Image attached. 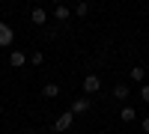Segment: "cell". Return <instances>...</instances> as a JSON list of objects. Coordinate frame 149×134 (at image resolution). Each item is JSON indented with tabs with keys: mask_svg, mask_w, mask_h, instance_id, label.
I'll return each mask as SVG.
<instances>
[{
	"mask_svg": "<svg viewBox=\"0 0 149 134\" xmlns=\"http://www.w3.org/2000/svg\"><path fill=\"white\" fill-rule=\"evenodd\" d=\"M72 122H74V113H72V110L60 113V116L54 119V131H57V134H63V131H69V128H72Z\"/></svg>",
	"mask_w": 149,
	"mask_h": 134,
	"instance_id": "cell-1",
	"label": "cell"
},
{
	"mask_svg": "<svg viewBox=\"0 0 149 134\" xmlns=\"http://www.w3.org/2000/svg\"><path fill=\"white\" fill-rule=\"evenodd\" d=\"M12 42H15V33H12V27L6 21H0V48H9Z\"/></svg>",
	"mask_w": 149,
	"mask_h": 134,
	"instance_id": "cell-2",
	"label": "cell"
},
{
	"mask_svg": "<svg viewBox=\"0 0 149 134\" xmlns=\"http://www.w3.org/2000/svg\"><path fill=\"white\" fill-rule=\"evenodd\" d=\"M84 90L90 92V95H93V92H98V90H102V78H98L95 72H90V75L84 78Z\"/></svg>",
	"mask_w": 149,
	"mask_h": 134,
	"instance_id": "cell-3",
	"label": "cell"
},
{
	"mask_svg": "<svg viewBox=\"0 0 149 134\" xmlns=\"http://www.w3.org/2000/svg\"><path fill=\"white\" fill-rule=\"evenodd\" d=\"M90 107H93V101H90V99H74L69 110H72L74 116H81V113H90Z\"/></svg>",
	"mask_w": 149,
	"mask_h": 134,
	"instance_id": "cell-4",
	"label": "cell"
},
{
	"mask_svg": "<svg viewBox=\"0 0 149 134\" xmlns=\"http://www.w3.org/2000/svg\"><path fill=\"white\" fill-rule=\"evenodd\" d=\"M30 21L36 24V27H45V24H48V12H45L42 6H33V9H30Z\"/></svg>",
	"mask_w": 149,
	"mask_h": 134,
	"instance_id": "cell-5",
	"label": "cell"
},
{
	"mask_svg": "<svg viewBox=\"0 0 149 134\" xmlns=\"http://www.w3.org/2000/svg\"><path fill=\"white\" fill-rule=\"evenodd\" d=\"M27 60H30V57L24 54V51H12V54H9V66H12V69H21Z\"/></svg>",
	"mask_w": 149,
	"mask_h": 134,
	"instance_id": "cell-6",
	"label": "cell"
},
{
	"mask_svg": "<svg viewBox=\"0 0 149 134\" xmlns=\"http://www.w3.org/2000/svg\"><path fill=\"white\" fill-rule=\"evenodd\" d=\"M54 18H57V21H63V24H66V21L72 18V9H69L66 3H60V6H54Z\"/></svg>",
	"mask_w": 149,
	"mask_h": 134,
	"instance_id": "cell-7",
	"label": "cell"
},
{
	"mask_svg": "<svg viewBox=\"0 0 149 134\" xmlns=\"http://www.w3.org/2000/svg\"><path fill=\"white\" fill-rule=\"evenodd\" d=\"M119 119H122V122H134V119H137V113H134V107L131 104H125V107H122V110H119Z\"/></svg>",
	"mask_w": 149,
	"mask_h": 134,
	"instance_id": "cell-8",
	"label": "cell"
},
{
	"mask_svg": "<svg viewBox=\"0 0 149 134\" xmlns=\"http://www.w3.org/2000/svg\"><path fill=\"white\" fill-rule=\"evenodd\" d=\"M128 92H131V90H128V83H116V87H113V99L125 101V99H128Z\"/></svg>",
	"mask_w": 149,
	"mask_h": 134,
	"instance_id": "cell-9",
	"label": "cell"
},
{
	"mask_svg": "<svg viewBox=\"0 0 149 134\" xmlns=\"http://www.w3.org/2000/svg\"><path fill=\"white\" fill-rule=\"evenodd\" d=\"M42 95H45V99H57V95H60V87H57V83H45V87H42Z\"/></svg>",
	"mask_w": 149,
	"mask_h": 134,
	"instance_id": "cell-10",
	"label": "cell"
},
{
	"mask_svg": "<svg viewBox=\"0 0 149 134\" xmlns=\"http://www.w3.org/2000/svg\"><path fill=\"white\" fill-rule=\"evenodd\" d=\"M72 12H74V15H78V18H84V15H90V3H86V0H81V3L74 6Z\"/></svg>",
	"mask_w": 149,
	"mask_h": 134,
	"instance_id": "cell-11",
	"label": "cell"
},
{
	"mask_svg": "<svg viewBox=\"0 0 149 134\" xmlns=\"http://www.w3.org/2000/svg\"><path fill=\"white\" fill-rule=\"evenodd\" d=\"M128 78H131V81H143V78H146V69H143V66H134Z\"/></svg>",
	"mask_w": 149,
	"mask_h": 134,
	"instance_id": "cell-12",
	"label": "cell"
},
{
	"mask_svg": "<svg viewBox=\"0 0 149 134\" xmlns=\"http://www.w3.org/2000/svg\"><path fill=\"white\" fill-rule=\"evenodd\" d=\"M30 63H33V66H42V63H45V54H39V51H36V54L30 57Z\"/></svg>",
	"mask_w": 149,
	"mask_h": 134,
	"instance_id": "cell-13",
	"label": "cell"
},
{
	"mask_svg": "<svg viewBox=\"0 0 149 134\" xmlns=\"http://www.w3.org/2000/svg\"><path fill=\"white\" fill-rule=\"evenodd\" d=\"M140 99L149 101V83H143V87H140Z\"/></svg>",
	"mask_w": 149,
	"mask_h": 134,
	"instance_id": "cell-14",
	"label": "cell"
},
{
	"mask_svg": "<svg viewBox=\"0 0 149 134\" xmlns=\"http://www.w3.org/2000/svg\"><path fill=\"white\" fill-rule=\"evenodd\" d=\"M140 128H143V131L149 134V116H146V119H143V122H140Z\"/></svg>",
	"mask_w": 149,
	"mask_h": 134,
	"instance_id": "cell-15",
	"label": "cell"
},
{
	"mask_svg": "<svg viewBox=\"0 0 149 134\" xmlns=\"http://www.w3.org/2000/svg\"><path fill=\"white\" fill-rule=\"evenodd\" d=\"M51 3H54V6H60V3H63V0H51Z\"/></svg>",
	"mask_w": 149,
	"mask_h": 134,
	"instance_id": "cell-16",
	"label": "cell"
},
{
	"mask_svg": "<svg viewBox=\"0 0 149 134\" xmlns=\"http://www.w3.org/2000/svg\"><path fill=\"white\" fill-rule=\"evenodd\" d=\"M24 134H36V131H24Z\"/></svg>",
	"mask_w": 149,
	"mask_h": 134,
	"instance_id": "cell-17",
	"label": "cell"
}]
</instances>
